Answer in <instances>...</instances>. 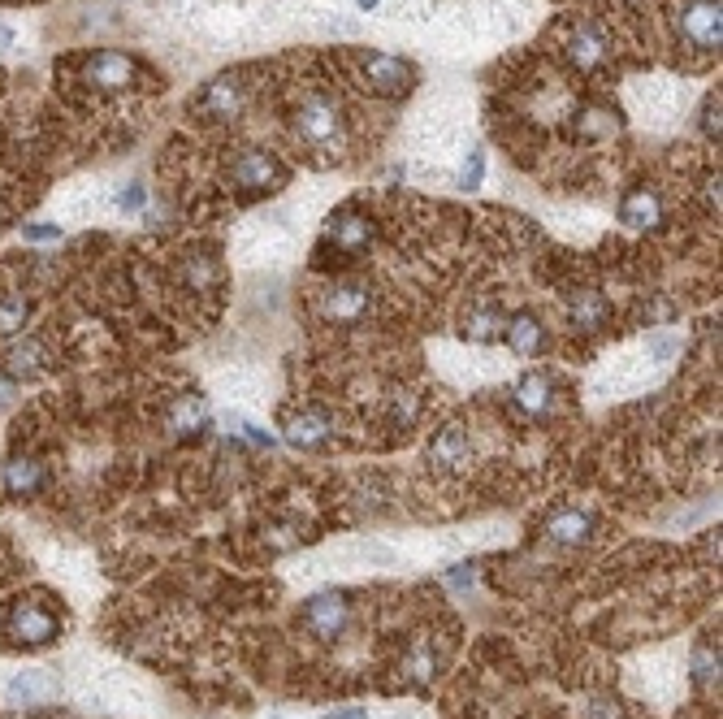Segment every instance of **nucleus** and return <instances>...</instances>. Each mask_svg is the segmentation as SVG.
Returning a JSON list of instances; mask_svg holds the SVG:
<instances>
[{
	"mask_svg": "<svg viewBox=\"0 0 723 719\" xmlns=\"http://www.w3.org/2000/svg\"><path fill=\"white\" fill-rule=\"evenodd\" d=\"M343 135H347V113L334 96L308 91V96L295 104V139H304L308 148H317V152L343 148Z\"/></svg>",
	"mask_w": 723,
	"mask_h": 719,
	"instance_id": "nucleus-1",
	"label": "nucleus"
},
{
	"mask_svg": "<svg viewBox=\"0 0 723 719\" xmlns=\"http://www.w3.org/2000/svg\"><path fill=\"white\" fill-rule=\"evenodd\" d=\"M282 178H286L282 161L273 152H265V148H247V152H239L230 161V182L239 191H273Z\"/></svg>",
	"mask_w": 723,
	"mask_h": 719,
	"instance_id": "nucleus-2",
	"label": "nucleus"
},
{
	"mask_svg": "<svg viewBox=\"0 0 723 719\" xmlns=\"http://www.w3.org/2000/svg\"><path fill=\"white\" fill-rule=\"evenodd\" d=\"M347 620H351V603L343 594H312L308 603H304V629L312 637H321V642H334L338 633L347 629Z\"/></svg>",
	"mask_w": 723,
	"mask_h": 719,
	"instance_id": "nucleus-3",
	"label": "nucleus"
},
{
	"mask_svg": "<svg viewBox=\"0 0 723 719\" xmlns=\"http://www.w3.org/2000/svg\"><path fill=\"white\" fill-rule=\"evenodd\" d=\"M680 35H685V44H693V48L715 52L723 39L719 0H689V5L680 9Z\"/></svg>",
	"mask_w": 723,
	"mask_h": 719,
	"instance_id": "nucleus-4",
	"label": "nucleus"
},
{
	"mask_svg": "<svg viewBox=\"0 0 723 719\" xmlns=\"http://www.w3.org/2000/svg\"><path fill=\"white\" fill-rule=\"evenodd\" d=\"M360 70H364V83L381 91V96H403L407 87H412V78L416 70L407 65L403 57H390V52H368V57L360 61Z\"/></svg>",
	"mask_w": 723,
	"mask_h": 719,
	"instance_id": "nucleus-5",
	"label": "nucleus"
},
{
	"mask_svg": "<svg viewBox=\"0 0 723 719\" xmlns=\"http://www.w3.org/2000/svg\"><path fill=\"white\" fill-rule=\"evenodd\" d=\"M9 637H18L26 646H48L57 637V616L39 603H18L9 611Z\"/></svg>",
	"mask_w": 723,
	"mask_h": 719,
	"instance_id": "nucleus-6",
	"label": "nucleus"
},
{
	"mask_svg": "<svg viewBox=\"0 0 723 719\" xmlns=\"http://www.w3.org/2000/svg\"><path fill=\"white\" fill-rule=\"evenodd\" d=\"M368 239H373V221H368V213H360L356 204L338 208V213L330 217V243L338 247V252L356 256V252L368 247Z\"/></svg>",
	"mask_w": 723,
	"mask_h": 719,
	"instance_id": "nucleus-7",
	"label": "nucleus"
},
{
	"mask_svg": "<svg viewBox=\"0 0 723 719\" xmlns=\"http://www.w3.org/2000/svg\"><path fill=\"white\" fill-rule=\"evenodd\" d=\"M368 286L364 282H334V286H325V295H321V312L330 321H360L364 312H368Z\"/></svg>",
	"mask_w": 723,
	"mask_h": 719,
	"instance_id": "nucleus-8",
	"label": "nucleus"
},
{
	"mask_svg": "<svg viewBox=\"0 0 723 719\" xmlns=\"http://www.w3.org/2000/svg\"><path fill=\"white\" fill-rule=\"evenodd\" d=\"M247 100V83L239 74H221L200 91V113L208 117H239Z\"/></svg>",
	"mask_w": 723,
	"mask_h": 719,
	"instance_id": "nucleus-9",
	"label": "nucleus"
},
{
	"mask_svg": "<svg viewBox=\"0 0 723 719\" xmlns=\"http://www.w3.org/2000/svg\"><path fill=\"white\" fill-rule=\"evenodd\" d=\"M83 78L87 83H96L104 91H117V87H126L130 78H135V61L126 57V52H96L87 65H83Z\"/></svg>",
	"mask_w": 723,
	"mask_h": 719,
	"instance_id": "nucleus-10",
	"label": "nucleus"
},
{
	"mask_svg": "<svg viewBox=\"0 0 723 719\" xmlns=\"http://www.w3.org/2000/svg\"><path fill=\"white\" fill-rule=\"evenodd\" d=\"M620 221L628 230H654L663 221V195L654 187H637L620 200Z\"/></svg>",
	"mask_w": 723,
	"mask_h": 719,
	"instance_id": "nucleus-11",
	"label": "nucleus"
},
{
	"mask_svg": "<svg viewBox=\"0 0 723 719\" xmlns=\"http://www.w3.org/2000/svg\"><path fill=\"white\" fill-rule=\"evenodd\" d=\"M334 434V416L325 412V408H304L299 416H291V425H286V442L299 451H312V447H321L325 438Z\"/></svg>",
	"mask_w": 723,
	"mask_h": 719,
	"instance_id": "nucleus-12",
	"label": "nucleus"
},
{
	"mask_svg": "<svg viewBox=\"0 0 723 719\" xmlns=\"http://www.w3.org/2000/svg\"><path fill=\"white\" fill-rule=\"evenodd\" d=\"M52 676L48 672H39V668H22V672H13L9 676V685H5V698L13 702V707H35V702H44L52 698Z\"/></svg>",
	"mask_w": 723,
	"mask_h": 719,
	"instance_id": "nucleus-13",
	"label": "nucleus"
},
{
	"mask_svg": "<svg viewBox=\"0 0 723 719\" xmlns=\"http://www.w3.org/2000/svg\"><path fill=\"white\" fill-rule=\"evenodd\" d=\"M5 490L13 499H26V494H39L44 490V464L31 460V455H13L5 464Z\"/></svg>",
	"mask_w": 723,
	"mask_h": 719,
	"instance_id": "nucleus-14",
	"label": "nucleus"
},
{
	"mask_svg": "<svg viewBox=\"0 0 723 719\" xmlns=\"http://www.w3.org/2000/svg\"><path fill=\"white\" fill-rule=\"evenodd\" d=\"M568 321H572V330H581V334H598L602 325H607V299L598 291H576Z\"/></svg>",
	"mask_w": 723,
	"mask_h": 719,
	"instance_id": "nucleus-15",
	"label": "nucleus"
},
{
	"mask_svg": "<svg viewBox=\"0 0 723 719\" xmlns=\"http://www.w3.org/2000/svg\"><path fill=\"white\" fill-rule=\"evenodd\" d=\"M568 57L576 61V70H594V65L607 57V35L598 26H576L568 35Z\"/></svg>",
	"mask_w": 723,
	"mask_h": 719,
	"instance_id": "nucleus-16",
	"label": "nucleus"
},
{
	"mask_svg": "<svg viewBox=\"0 0 723 719\" xmlns=\"http://www.w3.org/2000/svg\"><path fill=\"white\" fill-rule=\"evenodd\" d=\"M429 455H433V464H442V468H464L468 455H472V442H468L464 429L451 425V429H442V434L433 438Z\"/></svg>",
	"mask_w": 723,
	"mask_h": 719,
	"instance_id": "nucleus-17",
	"label": "nucleus"
},
{
	"mask_svg": "<svg viewBox=\"0 0 723 719\" xmlns=\"http://www.w3.org/2000/svg\"><path fill=\"white\" fill-rule=\"evenodd\" d=\"M516 403L529 416H542L550 412V403H555V386H550V377L542 373H524L520 382H516Z\"/></svg>",
	"mask_w": 723,
	"mask_h": 719,
	"instance_id": "nucleus-18",
	"label": "nucleus"
},
{
	"mask_svg": "<svg viewBox=\"0 0 723 719\" xmlns=\"http://www.w3.org/2000/svg\"><path fill=\"white\" fill-rule=\"evenodd\" d=\"M503 334H507V347L520 351V356H533V351L542 347V321L529 317V312H520V317L503 321Z\"/></svg>",
	"mask_w": 723,
	"mask_h": 719,
	"instance_id": "nucleus-19",
	"label": "nucleus"
},
{
	"mask_svg": "<svg viewBox=\"0 0 723 719\" xmlns=\"http://www.w3.org/2000/svg\"><path fill=\"white\" fill-rule=\"evenodd\" d=\"M546 533L555 542H563V546H576V542L589 538V516L576 512V507H568V512H555L546 520Z\"/></svg>",
	"mask_w": 723,
	"mask_h": 719,
	"instance_id": "nucleus-20",
	"label": "nucleus"
},
{
	"mask_svg": "<svg viewBox=\"0 0 723 719\" xmlns=\"http://www.w3.org/2000/svg\"><path fill=\"white\" fill-rule=\"evenodd\" d=\"M26 317H31L26 295H0V334H18Z\"/></svg>",
	"mask_w": 723,
	"mask_h": 719,
	"instance_id": "nucleus-21",
	"label": "nucleus"
},
{
	"mask_svg": "<svg viewBox=\"0 0 723 719\" xmlns=\"http://www.w3.org/2000/svg\"><path fill=\"white\" fill-rule=\"evenodd\" d=\"M208 421V408H204V399H195V395H187L174 408V416H169V425L178 429V434H191V429H200Z\"/></svg>",
	"mask_w": 723,
	"mask_h": 719,
	"instance_id": "nucleus-22",
	"label": "nucleus"
},
{
	"mask_svg": "<svg viewBox=\"0 0 723 719\" xmlns=\"http://www.w3.org/2000/svg\"><path fill=\"white\" fill-rule=\"evenodd\" d=\"M39 364H44V347L39 343H22V347L9 351V373L31 377V373H39Z\"/></svg>",
	"mask_w": 723,
	"mask_h": 719,
	"instance_id": "nucleus-23",
	"label": "nucleus"
},
{
	"mask_svg": "<svg viewBox=\"0 0 723 719\" xmlns=\"http://www.w3.org/2000/svg\"><path fill=\"white\" fill-rule=\"evenodd\" d=\"M503 321H507V317H503V312H498V308H481V312H472V325H468V334L477 338V343H490V338H494L498 330H503Z\"/></svg>",
	"mask_w": 723,
	"mask_h": 719,
	"instance_id": "nucleus-24",
	"label": "nucleus"
},
{
	"mask_svg": "<svg viewBox=\"0 0 723 719\" xmlns=\"http://www.w3.org/2000/svg\"><path fill=\"white\" fill-rule=\"evenodd\" d=\"M615 126H620V122H615V113H611V109H585V113H581V135H589V139L611 135Z\"/></svg>",
	"mask_w": 723,
	"mask_h": 719,
	"instance_id": "nucleus-25",
	"label": "nucleus"
},
{
	"mask_svg": "<svg viewBox=\"0 0 723 719\" xmlns=\"http://www.w3.org/2000/svg\"><path fill=\"white\" fill-rule=\"evenodd\" d=\"M481 178H485V152L481 148H468L464 152V165H459V187H481Z\"/></svg>",
	"mask_w": 723,
	"mask_h": 719,
	"instance_id": "nucleus-26",
	"label": "nucleus"
},
{
	"mask_svg": "<svg viewBox=\"0 0 723 719\" xmlns=\"http://www.w3.org/2000/svg\"><path fill=\"white\" fill-rule=\"evenodd\" d=\"M226 429H234V434L247 438V442H256V447H273V434H265L256 421H247V416H239V412L226 416Z\"/></svg>",
	"mask_w": 723,
	"mask_h": 719,
	"instance_id": "nucleus-27",
	"label": "nucleus"
},
{
	"mask_svg": "<svg viewBox=\"0 0 723 719\" xmlns=\"http://www.w3.org/2000/svg\"><path fill=\"white\" fill-rule=\"evenodd\" d=\"M693 676H698L702 685H711L715 676H719V650L698 646V655H693Z\"/></svg>",
	"mask_w": 723,
	"mask_h": 719,
	"instance_id": "nucleus-28",
	"label": "nucleus"
},
{
	"mask_svg": "<svg viewBox=\"0 0 723 719\" xmlns=\"http://www.w3.org/2000/svg\"><path fill=\"white\" fill-rule=\"evenodd\" d=\"M672 356H676V334H650L646 338V360L667 364Z\"/></svg>",
	"mask_w": 723,
	"mask_h": 719,
	"instance_id": "nucleus-29",
	"label": "nucleus"
},
{
	"mask_svg": "<svg viewBox=\"0 0 723 719\" xmlns=\"http://www.w3.org/2000/svg\"><path fill=\"white\" fill-rule=\"evenodd\" d=\"M143 200H148V191H143L139 182H130V187H122V191H117V204H122V208H130V213H135V208H143Z\"/></svg>",
	"mask_w": 723,
	"mask_h": 719,
	"instance_id": "nucleus-30",
	"label": "nucleus"
},
{
	"mask_svg": "<svg viewBox=\"0 0 723 719\" xmlns=\"http://www.w3.org/2000/svg\"><path fill=\"white\" fill-rule=\"evenodd\" d=\"M702 130H706L711 139H719V96L706 100V109H702Z\"/></svg>",
	"mask_w": 723,
	"mask_h": 719,
	"instance_id": "nucleus-31",
	"label": "nucleus"
},
{
	"mask_svg": "<svg viewBox=\"0 0 723 719\" xmlns=\"http://www.w3.org/2000/svg\"><path fill=\"white\" fill-rule=\"evenodd\" d=\"M22 239H31V243H48V239H61V226H26V230H22Z\"/></svg>",
	"mask_w": 723,
	"mask_h": 719,
	"instance_id": "nucleus-32",
	"label": "nucleus"
},
{
	"mask_svg": "<svg viewBox=\"0 0 723 719\" xmlns=\"http://www.w3.org/2000/svg\"><path fill=\"white\" fill-rule=\"evenodd\" d=\"M589 719H620V711H615V702H589Z\"/></svg>",
	"mask_w": 723,
	"mask_h": 719,
	"instance_id": "nucleus-33",
	"label": "nucleus"
},
{
	"mask_svg": "<svg viewBox=\"0 0 723 719\" xmlns=\"http://www.w3.org/2000/svg\"><path fill=\"white\" fill-rule=\"evenodd\" d=\"M325 719H368V707H330Z\"/></svg>",
	"mask_w": 723,
	"mask_h": 719,
	"instance_id": "nucleus-34",
	"label": "nucleus"
},
{
	"mask_svg": "<svg viewBox=\"0 0 723 719\" xmlns=\"http://www.w3.org/2000/svg\"><path fill=\"white\" fill-rule=\"evenodd\" d=\"M446 581H451L455 590H468V585H472V572H451V577H446Z\"/></svg>",
	"mask_w": 723,
	"mask_h": 719,
	"instance_id": "nucleus-35",
	"label": "nucleus"
},
{
	"mask_svg": "<svg viewBox=\"0 0 723 719\" xmlns=\"http://www.w3.org/2000/svg\"><path fill=\"white\" fill-rule=\"evenodd\" d=\"M9 44H13V31L9 26H0V48H9Z\"/></svg>",
	"mask_w": 723,
	"mask_h": 719,
	"instance_id": "nucleus-36",
	"label": "nucleus"
},
{
	"mask_svg": "<svg viewBox=\"0 0 723 719\" xmlns=\"http://www.w3.org/2000/svg\"><path fill=\"white\" fill-rule=\"evenodd\" d=\"M0 403H9V386H0Z\"/></svg>",
	"mask_w": 723,
	"mask_h": 719,
	"instance_id": "nucleus-37",
	"label": "nucleus"
},
{
	"mask_svg": "<svg viewBox=\"0 0 723 719\" xmlns=\"http://www.w3.org/2000/svg\"><path fill=\"white\" fill-rule=\"evenodd\" d=\"M373 5H377V0H360V9H373Z\"/></svg>",
	"mask_w": 723,
	"mask_h": 719,
	"instance_id": "nucleus-38",
	"label": "nucleus"
}]
</instances>
